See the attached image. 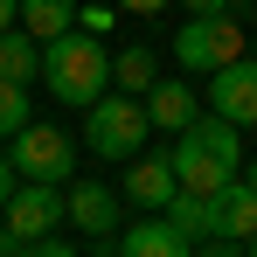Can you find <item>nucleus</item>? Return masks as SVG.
Here are the masks:
<instances>
[{
	"label": "nucleus",
	"instance_id": "1",
	"mask_svg": "<svg viewBox=\"0 0 257 257\" xmlns=\"http://www.w3.org/2000/svg\"><path fill=\"white\" fill-rule=\"evenodd\" d=\"M42 84H49V97H63V104L84 111L90 97L111 90V49L97 42L90 28H63V35H49V42H42Z\"/></svg>",
	"mask_w": 257,
	"mask_h": 257
},
{
	"label": "nucleus",
	"instance_id": "2",
	"mask_svg": "<svg viewBox=\"0 0 257 257\" xmlns=\"http://www.w3.org/2000/svg\"><path fill=\"white\" fill-rule=\"evenodd\" d=\"M63 215H70V202H63V181H14V195L0 202V250H7V257H21L35 236L63 229Z\"/></svg>",
	"mask_w": 257,
	"mask_h": 257
},
{
	"label": "nucleus",
	"instance_id": "3",
	"mask_svg": "<svg viewBox=\"0 0 257 257\" xmlns=\"http://www.w3.org/2000/svg\"><path fill=\"white\" fill-rule=\"evenodd\" d=\"M146 132H153V118H146V104L125 97V90H104V97L84 104V146L97 160H132V153L146 146Z\"/></svg>",
	"mask_w": 257,
	"mask_h": 257
},
{
	"label": "nucleus",
	"instance_id": "4",
	"mask_svg": "<svg viewBox=\"0 0 257 257\" xmlns=\"http://www.w3.org/2000/svg\"><path fill=\"white\" fill-rule=\"evenodd\" d=\"M236 56H243V21H236V7L188 14V21H181V35H174V63H181V70H195V77H209V70L236 63Z\"/></svg>",
	"mask_w": 257,
	"mask_h": 257
},
{
	"label": "nucleus",
	"instance_id": "5",
	"mask_svg": "<svg viewBox=\"0 0 257 257\" xmlns=\"http://www.w3.org/2000/svg\"><path fill=\"white\" fill-rule=\"evenodd\" d=\"M70 160H77V146L63 139L56 125H28L14 132V181H70Z\"/></svg>",
	"mask_w": 257,
	"mask_h": 257
},
{
	"label": "nucleus",
	"instance_id": "6",
	"mask_svg": "<svg viewBox=\"0 0 257 257\" xmlns=\"http://www.w3.org/2000/svg\"><path fill=\"white\" fill-rule=\"evenodd\" d=\"M160 153H167V167H174V188H188V195H215V188L236 174V160H222L195 132H174V146H160Z\"/></svg>",
	"mask_w": 257,
	"mask_h": 257
},
{
	"label": "nucleus",
	"instance_id": "7",
	"mask_svg": "<svg viewBox=\"0 0 257 257\" xmlns=\"http://www.w3.org/2000/svg\"><path fill=\"white\" fill-rule=\"evenodd\" d=\"M209 111L229 125H257V56H236L209 70Z\"/></svg>",
	"mask_w": 257,
	"mask_h": 257
},
{
	"label": "nucleus",
	"instance_id": "8",
	"mask_svg": "<svg viewBox=\"0 0 257 257\" xmlns=\"http://www.w3.org/2000/svg\"><path fill=\"white\" fill-rule=\"evenodd\" d=\"M209 236L215 243H250L257 236V188L243 174H229V181L209 195Z\"/></svg>",
	"mask_w": 257,
	"mask_h": 257
},
{
	"label": "nucleus",
	"instance_id": "9",
	"mask_svg": "<svg viewBox=\"0 0 257 257\" xmlns=\"http://www.w3.org/2000/svg\"><path fill=\"white\" fill-rule=\"evenodd\" d=\"M63 202H70V229H84V236H111L118 229V209H125V195L118 188H104V181H70L63 188Z\"/></svg>",
	"mask_w": 257,
	"mask_h": 257
},
{
	"label": "nucleus",
	"instance_id": "10",
	"mask_svg": "<svg viewBox=\"0 0 257 257\" xmlns=\"http://www.w3.org/2000/svg\"><path fill=\"white\" fill-rule=\"evenodd\" d=\"M139 104H146V118H153L160 132H188L195 118H202V97L181 84V77H174V84H160V77H153V84L139 90Z\"/></svg>",
	"mask_w": 257,
	"mask_h": 257
},
{
	"label": "nucleus",
	"instance_id": "11",
	"mask_svg": "<svg viewBox=\"0 0 257 257\" xmlns=\"http://www.w3.org/2000/svg\"><path fill=\"white\" fill-rule=\"evenodd\" d=\"M174 195V167H167V153H132L125 160V202H139V209H160Z\"/></svg>",
	"mask_w": 257,
	"mask_h": 257
},
{
	"label": "nucleus",
	"instance_id": "12",
	"mask_svg": "<svg viewBox=\"0 0 257 257\" xmlns=\"http://www.w3.org/2000/svg\"><path fill=\"white\" fill-rule=\"evenodd\" d=\"M118 250H125V257H188V250H195V243H188V236L174 229L167 215L153 209V215H146V222H132V229H125V243H118Z\"/></svg>",
	"mask_w": 257,
	"mask_h": 257
},
{
	"label": "nucleus",
	"instance_id": "13",
	"mask_svg": "<svg viewBox=\"0 0 257 257\" xmlns=\"http://www.w3.org/2000/svg\"><path fill=\"white\" fill-rule=\"evenodd\" d=\"M0 77H14V84H35L42 77V42L14 21V28H0Z\"/></svg>",
	"mask_w": 257,
	"mask_h": 257
},
{
	"label": "nucleus",
	"instance_id": "14",
	"mask_svg": "<svg viewBox=\"0 0 257 257\" xmlns=\"http://www.w3.org/2000/svg\"><path fill=\"white\" fill-rule=\"evenodd\" d=\"M35 42H49V35H63V28H77V0H21V14H14Z\"/></svg>",
	"mask_w": 257,
	"mask_h": 257
},
{
	"label": "nucleus",
	"instance_id": "15",
	"mask_svg": "<svg viewBox=\"0 0 257 257\" xmlns=\"http://www.w3.org/2000/svg\"><path fill=\"white\" fill-rule=\"evenodd\" d=\"M153 77H160V63H153V49H118V56H111V90H125V97H139V90L153 84Z\"/></svg>",
	"mask_w": 257,
	"mask_h": 257
},
{
	"label": "nucleus",
	"instance_id": "16",
	"mask_svg": "<svg viewBox=\"0 0 257 257\" xmlns=\"http://www.w3.org/2000/svg\"><path fill=\"white\" fill-rule=\"evenodd\" d=\"M160 215H167L174 229L195 243V236H209V195H188V188H174L167 202H160Z\"/></svg>",
	"mask_w": 257,
	"mask_h": 257
},
{
	"label": "nucleus",
	"instance_id": "17",
	"mask_svg": "<svg viewBox=\"0 0 257 257\" xmlns=\"http://www.w3.org/2000/svg\"><path fill=\"white\" fill-rule=\"evenodd\" d=\"M35 111H28V84H14V77H0V139H14V132L28 125Z\"/></svg>",
	"mask_w": 257,
	"mask_h": 257
},
{
	"label": "nucleus",
	"instance_id": "18",
	"mask_svg": "<svg viewBox=\"0 0 257 257\" xmlns=\"http://www.w3.org/2000/svg\"><path fill=\"white\" fill-rule=\"evenodd\" d=\"M111 21H118V7H111V0H77V28H90V35H104V28H111Z\"/></svg>",
	"mask_w": 257,
	"mask_h": 257
},
{
	"label": "nucleus",
	"instance_id": "19",
	"mask_svg": "<svg viewBox=\"0 0 257 257\" xmlns=\"http://www.w3.org/2000/svg\"><path fill=\"white\" fill-rule=\"evenodd\" d=\"M118 14H160V7H174V0H111Z\"/></svg>",
	"mask_w": 257,
	"mask_h": 257
},
{
	"label": "nucleus",
	"instance_id": "20",
	"mask_svg": "<svg viewBox=\"0 0 257 257\" xmlns=\"http://www.w3.org/2000/svg\"><path fill=\"white\" fill-rule=\"evenodd\" d=\"M188 14H215V7H236V0H181Z\"/></svg>",
	"mask_w": 257,
	"mask_h": 257
},
{
	"label": "nucleus",
	"instance_id": "21",
	"mask_svg": "<svg viewBox=\"0 0 257 257\" xmlns=\"http://www.w3.org/2000/svg\"><path fill=\"white\" fill-rule=\"evenodd\" d=\"M7 195H14V160L0 153V202H7Z\"/></svg>",
	"mask_w": 257,
	"mask_h": 257
},
{
	"label": "nucleus",
	"instance_id": "22",
	"mask_svg": "<svg viewBox=\"0 0 257 257\" xmlns=\"http://www.w3.org/2000/svg\"><path fill=\"white\" fill-rule=\"evenodd\" d=\"M14 14H21V0H0V28H14Z\"/></svg>",
	"mask_w": 257,
	"mask_h": 257
},
{
	"label": "nucleus",
	"instance_id": "23",
	"mask_svg": "<svg viewBox=\"0 0 257 257\" xmlns=\"http://www.w3.org/2000/svg\"><path fill=\"white\" fill-rule=\"evenodd\" d=\"M243 181H250V188H257V160H250V167H243Z\"/></svg>",
	"mask_w": 257,
	"mask_h": 257
},
{
	"label": "nucleus",
	"instance_id": "24",
	"mask_svg": "<svg viewBox=\"0 0 257 257\" xmlns=\"http://www.w3.org/2000/svg\"><path fill=\"white\" fill-rule=\"evenodd\" d=\"M250 250H257V236H250Z\"/></svg>",
	"mask_w": 257,
	"mask_h": 257
}]
</instances>
